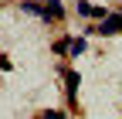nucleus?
<instances>
[{"label":"nucleus","mask_w":122,"mask_h":119,"mask_svg":"<svg viewBox=\"0 0 122 119\" xmlns=\"http://www.w3.org/2000/svg\"><path fill=\"white\" fill-rule=\"evenodd\" d=\"M44 119H65V112H44Z\"/></svg>","instance_id":"423d86ee"},{"label":"nucleus","mask_w":122,"mask_h":119,"mask_svg":"<svg viewBox=\"0 0 122 119\" xmlns=\"http://www.w3.org/2000/svg\"><path fill=\"white\" fill-rule=\"evenodd\" d=\"M75 88H78V71H68V95L75 99Z\"/></svg>","instance_id":"20e7f679"},{"label":"nucleus","mask_w":122,"mask_h":119,"mask_svg":"<svg viewBox=\"0 0 122 119\" xmlns=\"http://www.w3.org/2000/svg\"><path fill=\"white\" fill-rule=\"evenodd\" d=\"M68 51H71V54H81V51H85V38H75Z\"/></svg>","instance_id":"39448f33"},{"label":"nucleus","mask_w":122,"mask_h":119,"mask_svg":"<svg viewBox=\"0 0 122 119\" xmlns=\"http://www.w3.org/2000/svg\"><path fill=\"white\" fill-rule=\"evenodd\" d=\"M78 14H81V17H109V14H105V7H95V4H85V0L78 4Z\"/></svg>","instance_id":"f03ea898"},{"label":"nucleus","mask_w":122,"mask_h":119,"mask_svg":"<svg viewBox=\"0 0 122 119\" xmlns=\"http://www.w3.org/2000/svg\"><path fill=\"white\" fill-rule=\"evenodd\" d=\"M61 17V0H48V7H44V21H58Z\"/></svg>","instance_id":"7ed1b4c3"},{"label":"nucleus","mask_w":122,"mask_h":119,"mask_svg":"<svg viewBox=\"0 0 122 119\" xmlns=\"http://www.w3.org/2000/svg\"><path fill=\"white\" fill-rule=\"evenodd\" d=\"M98 31L102 34H112V31H122V14H109L102 24H98Z\"/></svg>","instance_id":"f257e3e1"}]
</instances>
